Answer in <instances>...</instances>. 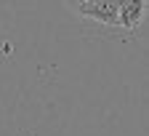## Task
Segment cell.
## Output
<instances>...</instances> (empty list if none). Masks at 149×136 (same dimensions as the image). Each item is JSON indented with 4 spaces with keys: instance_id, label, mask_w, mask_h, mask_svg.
I'll return each instance as SVG.
<instances>
[{
    "instance_id": "cell-1",
    "label": "cell",
    "mask_w": 149,
    "mask_h": 136,
    "mask_svg": "<svg viewBox=\"0 0 149 136\" xmlns=\"http://www.w3.org/2000/svg\"><path fill=\"white\" fill-rule=\"evenodd\" d=\"M69 13L85 35L136 40L146 24V0H69Z\"/></svg>"
}]
</instances>
